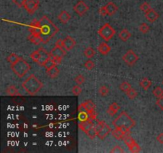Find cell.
<instances>
[{
	"mask_svg": "<svg viewBox=\"0 0 163 153\" xmlns=\"http://www.w3.org/2000/svg\"><path fill=\"white\" fill-rule=\"evenodd\" d=\"M40 21L41 26V37L43 43H47L59 31V29L47 16H43Z\"/></svg>",
	"mask_w": 163,
	"mask_h": 153,
	"instance_id": "cell-1",
	"label": "cell"
},
{
	"mask_svg": "<svg viewBox=\"0 0 163 153\" xmlns=\"http://www.w3.org/2000/svg\"><path fill=\"white\" fill-rule=\"evenodd\" d=\"M42 87H43L42 82L34 74H31L22 82V88L24 89V90H26L27 93L31 96L36 95Z\"/></svg>",
	"mask_w": 163,
	"mask_h": 153,
	"instance_id": "cell-2",
	"label": "cell"
},
{
	"mask_svg": "<svg viewBox=\"0 0 163 153\" xmlns=\"http://www.w3.org/2000/svg\"><path fill=\"white\" fill-rule=\"evenodd\" d=\"M112 125L115 128L116 127H127L129 129H132L135 126L136 122L133 120L126 112H122L120 116H118L115 120L112 121Z\"/></svg>",
	"mask_w": 163,
	"mask_h": 153,
	"instance_id": "cell-3",
	"label": "cell"
},
{
	"mask_svg": "<svg viewBox=\"0 0 163 153\" xmlns=\"http://www.w3.org/2000/svg\"><path fill=\"white\" fill-rule=\"evenodd\" d=\"M11 70L19 77H23L30 70V66L26 60L20 57L19 60L14 64L11 65Z\"/></svg>",
	"mask_w": 163,
	"mask_h": 153,
	"instance_id": "cell-4",
	"label": "cell"
},
{
	"mask_svg": "<svg viewBox=\"0 0 163 153\" xmlns=\"http://www.w3.org/2000/svg\"><path fill=\"white\" fill-rule=\"evenodd\" d=\"M78 125L81 131L84 132L91 140H93L96 138V136H97L96 124H94L93 120L91 119H88L85 121H80Z\"/></svg>",
	"mask_w": 163,
	"mask_h": 153,
	"instance_id": "cell-5",
	"label": "cell"
},
{
	"mask_svg": "<svg viewBox=\"0 0 163 153\" xmlns=\"http://www.w3.org/2000/svg\"><path fill=\"white\" fill-rule=\"evenodd\" d=\"M98 34L105 42H108L115 34V31L111 25L107 22L99 29Z\"/></svg>",
	"mask_w": 163,
	"mask_h": 153,
	"instance_id": "cell-6",
	"label": "cell"
},
{
	"mask_svg": "<svg viewBox=\"0 0 163 153\" xmlns=\"http://www.w3.org/2000/svg\"><path fill=\"white\" fill-rule=\"evenodd\" d=\"M96 134L97 136L100 140H104L107 136H108L109 133L111 132V129L107 124L103 120H98L96 124Z\"/></svg>",
	"mask_w": 163,
	"mask_h": 153,
	"instance_id": "cell-7",
	"label": "cell"
},
{
	"mask_svg": "<svg viewBox=\"0 0 163 153\" xmlns=\"http://www.w3.org/2000/svg\"><path fill=\"white\" fill-rule=\"evenodd\" d=\"M78 110H84L87 112L90 116V119L92 120H96V105L91 100L83 102L82 104L79 105Z\"/></svg>",
	"mask_w": 163,
	"mask_h": 153,
	"instance_id": "cell-8",
	"label": "cell"
},
{
	"mask_svg": "<svg viewBox=\"0 0 163 153\" xmlns=\"http://www.w3.org/2000/svg\"><path fill=\"white\" fill-rule=\"evenodd\" d=\"M123 60L127 66H132L139 60V56L134 52L133 50H128L123 56Z\"/></svg>",
	"mask_w": 163,
	"mask_h": 153,
	"instance_id": "cell-9",
	"label": "cell"
},
{
	"mask_svg": "<svg viewBox=\"0 0 163 153\" xmlns=\"http://www.w3.org/2000/svg\"><path fill=\"white\" fill-rule=\"evenodd\" d=\"M39 6V0H26L24 8L29 14H34Z\"/></svg>",
	"mask_w": 163,
	"mask_h": 153,
	"instance_id": "cell-10",
	"label": "cell"
},
{
	"mask_svg": "<svg viewBox=\"0 0 163 153\" xmlns=\"http://www.w3.org/2000/svg\"><path fill=\"white\" fill-rule=\"evenodd\" d=\"M88 10H89L88 6L82 0L79 1L78 2H76V4L73 7V11L80 16H83L84 15H85Z\"/></svg>",
	"mask_w": 163,
	"mask_h": 153,
	"instance_id": "cell-11",
	"label": "cell"
},
{
	"mask_svg": "<svg viewBox=\"0 0 163 153\" xmlns=\"http://www.w3.org/2000/svg\"><path fill=\"white\" fill-rule=\"evenodd\" d=\"M66 52L67 51L65 50L63 47L59 46H55L54 48L53 49L51 52H50V54H51L52 57L58 58L60 60H62V58L66 55Z\"/></svg>",
	"mask_w": 163,
	"mask_h": 153,
	"instance_id": "cell-12",
	"label": "cell"
},
{
	"mask_svg": "<svg viewBox=\"0 0 163 153\" xmlns=\"http://www.w3.org/2000/svg\"><path fill=\"white\" fill-rule=\"evenodd\" d=\"M40 50V57L39 60L37 61V63L39 65V66H44L46 61H48L51 57V54L50 53L47 52L46 50H44L43 48L39 49Z\"/></svg>",
	"mask_w": 163,
	"mask_h": 153,
	"instance_id": "cell-13",
	"label": "cell"
},
{
	"mask_svg": "<svg viewBox=\"0 0 163 153\" xmlns=\"http://www.w3.org/2000/svg\"><path fill=\"white\" fill-rule=\"evenodd\" d=\"M76 46V41L70 36H67L63 39V47L66 51H70Z\"/></svg>",
	"mask_w": 163,
	"mask_h": 153,
	"instance_id": "cell-14",
	"label": "cell"
},
{
	"mask_svg": "<svg viewBox=\"0 0 163 153\" xmlns=\"http://www.w3.org/2000/svg\"><path fill=\"white\" fill-rule=\"evenodd\" d=\"M145 17H146V20H147L149 22H155L159 18V15L158 14L157 11H155V10L150 9V11L146 12V14H145Z\"/></svg>",
	"mask_w": 163,
	"mask_h": 153,
	"instance_id": "cell-15",
	"label": "cell"
},
{
	"mask_svg": "<svg viewBox=\"0 0 163 153\" xmlns=\"http://www.w3.org/2000/svg\"><path fill=\"white\" fill-rule=\"evenodd\" d=\"M120 106L118 105L117 102H113L111 105H110L107 109V113L108 114L109 116H113L115 114L117 113L118 112L120 111Z\"/></svg>",
	"mask_w": 163,
	"mask_h": 153,
	"instance_id": "cell-16",
	"label": "cell"
},
{
	"mask_svg": "<svg viewBox=\"0 0 163 153\" xmlns=\"http://www.w3.org/2000/svg\"><path fill=\"white\" fill-rule=\"evenodd\" d=\"M58 20L61 23H63V24H66L68 22H69V20L71 19V15H70V14L66 11H62L61 13L59 14L58 16Z\"/></svg>",
	"mask_w": 163,
	"mask_h": 153,
	"instance_id": "cell-17",
	"label": "cell"
},
{
	"mask_svg": "<svg viewBox=\"0 0 163 153\" xmlns=\"http://www.w3.org/2000/svg\"><path fill=\"white\" fill-rule=\"evenodd\" d=\"M111 50V46H108V44L107 43V42H102L98 46V51H99V53L101 55L108 54Z\"/></svg>",
	"mask_w": 163,
	"mask_h": 153,
	"instance_id": "cell-18",
	"label": "cell"
},
{
	"mask_svg": "<svg viewBox=\"0 0 163 153\" xmlns=\"http://www.w3.org/2000/svg\"><path fill=\"white\" fill-rule=\"evenodd\" d=\"M105 7H106L107 11V15L109 16H112L118 11V7L112 2H107Z\"/></svg>",
	"mask_w": 163,
	"mask_h": 153,
	"instance_id": "cell-19",
	"label": "cell"
},
{
	"mask_svg": "<svg viewBox=\"0 0 163 153\" xmlns=\"http://www.w3.org/2000/svg\"><path fill=\"white\" fill-rule=\"evenodd\" d=\"M6 93L9 96H21V93L18 92V90L16 88L15 85H11L7 88L6 90Z\"/></svg>",
	"mask_w": 163,
	"mask_h": 153,
	"instance_id": "cell-20",
	"label": "cell"
},
{
	"mask_svg": "<svg viewBox=\"0 0 163 153\" xmlns=\"http://www.w3.org/2000/svg\"><path fill=\"white\" fill-rule=\"evenodd\" d=\"M111 135L114 138H115L116 140H123V138L124 136V132L122 131L121 128L116 127L114 130H111Z\"/></svg>",
	"mask_w": 163,
	"mask_h": 153,
	"instance_id": "cell-21",
	"label": "cell"
},
{
	"mask_svg": "<svg viewBox=\"0 0 163 153\" xmlns=\"http://www.w3.org/2000/svg\"><path fill=\"white\" fill-rule=\"evenodd\" d=\"M130 37H131V34L126 29H123L119 33V37L123 42H126Z\"/></svg>",
	"mask_w": 163,
	"mask_h": 153,
	"instance_id": "cell-22",
	"label": "cell"
},
{
	"mask_svg": "<svg viewBox=\"0 0 163 153\" xmlns=\"http://www.w3.org/2000/svg\"><path fill=\"white\" fill-rule=\"evenodd\" d=\"M46 73L49 76V77L50 78H56L57 76L60 73V70L57 68V66H54V67H53L50 70H46Z\"/></svg>",
	"mask_w": 163,
	"mask_h": 153,
	"instance_id": "cell-23",
	"label": "cell"
},
{
	"mask_svg": "<svg viewBox=\"0 0 163 153\" xmlns=\"http://www.w3.org/2000/svg\"><path fill=\"white\" fill-rule=\"evenodd\" d=\"M151 85H152V81L149 80L148 78H146V77L142 78V81H140V83H139V85H140L144 90H146V91L149 90V88L151 86Z\"/></svg>",
	"mask_w": 163,
	"mask_h": 153,
	"instance_id": "cell-24",
	"label": "cell"
},
{
	"mask_svg": "<svg viewBox=\"0 0 163 153\" xmlns=\"http://www.w3.org/2000/svg\"><path fill=\"white\" fill-rule=\"evenodd\" d=\"M120 89L121 90V91H123V92L126 93H127L128 91H130L132 88H131V85H130V84L129 83V82H127V81H123V82L120 84Z\"/></svg>",
	"mask_w": 163,
	"mask_h": 153,
	"instance_id": "cell-25",
	"label": "cell"
},
{
	"mask_svg": "<svg viewBox=\"0 0 163 153\" xmlns=\"http://www.w3.org/2000/svg\"><path fill=\"white\" fill-rule=\"evenodd\" d=\"M79 111V115H78V119L80 121H85L88 119H90V116L88 115L87 112L84 111V110H78Z\"/></svg>",
	"mask_w": 163,
	"mask_h": 153,
	"instance_id": "cell-26",
	"label": "cell"
},
{
	"mask_svg": "<svg viewBox=\"0 0 163 153\" xmlns=\"http://www.w3.org/2000/svg\"><path fill=\"white\" fill-rule=\"evenodd\" d=\"M84 54H85V57H87L88 58H91L94 55L96 54V51H95V50H94L93 48H91V47H87V48L84 50Z\"/></svg>",
	"mask_w": 163,
	"mask_h": 153,
	"instance_id": "cell-27",
	"label": "cell"
},
{
	"mask_svg": "<svg viewBox=\"0 0 163 153\" xmlns=\"http://www.w3.org/2000/svg\"><path fill=\"white\" fill-rule=\"evenodd\" d=\"M57 66V63H56V61L53 59L52 57H51L50 59L48 60V61H46L43 66L45 67V68H46V70H50L51 68H53V67H54V66Z\"/></svg>",
	"mask_w": 163,
	"mask_h": 153,
	"instance_id": "cell-28",
	"label": "cell"
},
{
	"mask_svg": "<svg viewBox=\"0 0 163 153\" xmlns=\"http://www.w3.org/2000/svg\"><path fill=\"white\" fill-rule=\"evenodd\" d=\"M19 58L20 57H18L16 54H13V53H12V54H11L7 57V60L8 62H10V63L12 65V64H14L15 62H17V61L19 60Z\"/></svg>",
	"mask_w": 163,
	"mask_h": 153,
	"instance_id": "cell-29",
	"label": "cell"
},
{
	"mask_svg": "<svg viewBox=\"0 0 163 153\" xmlns=\"http://www.w3.org/2000/svg\"><path fill=\"white\" fill-rule=\"evenodd\" d=\"M153 94L156 96L157 98H159L163 96V90L160 86H156L153 90Z\"/></svg>",
	"mask_w": 163,
	"mask_h": 153,
	"instance_id": "cell-30",
	"label": "cell"
},
{
	"mask_svg": "<svg viewBox=\"0 0 163 153\" xmlns=\"http://www.w3.org/2000/svg\"><path fill=\"white\" fill-rule=\"evenodd\" d=\"M99 93H100V96H107L109 93V89L107 87L106 85H102L99 89Z\"/></svg>",
	"mask_w": 163,
	"mask_h": 153,
	"instance_id": "cell-31",
	"label": "cell"
},
{
	"mask_svg": "<svg viewBox=\"0 0 163 153\" xmlns=\"http://www.w3.org/2000/svg\"><path fill=\"white\" fill-rule=\"evenodd\" d=\"M126 95L128 96V98L132 100V99H135L136 96H138V92L137 90H135V89H131L130 91H128L127 93H126Z\"/></svg>",
	"mask_w": 163,
	"mask_h": 153,
	"instance_id": "cell-32",
	"label": "cell"
},
{
	"mask_svg": "<svg viewBox=\"0 0 163 153\" xmlns=\"http://www.w3.org/2000/svg\"><path fill=\"white\" fill-rule=\"evenodd\" d=\"M75 81H76V83L79 85H81L85 83V77L84 75L82 74H79L75 77Z\"/></svg>",
	"mask_w": 163,
	"mask_h": 153,
	"instance_id": "cell-33",
	"label": "cell"
},
{
	"mask_svg": "<svg viewBox=\"0 0 163 153\" xmlns=\"http://www.w3.org/2000/svg\"><path fill=\"white\" fill-rule=\"evenodd\" d=\"M30 57L32 58V60L34 61H35L36 63H37L38 60H39L40 57V50H35L32 53L30 54Z\"/></svg>",
	"mask_w": 163,
	"mask_h": 153,
	"instance_id": "cell-34",
	"label": "cell"
},
{
	"mask_svg": "<svg viewBox=\"0 0 163 153\" xmlns=\"http://www.w3.org/2000/svg\"><path fill=\"white\" fill-rule=\"evenodd\" d=\"M82 92V89L81 88V86L79 85H74L72 89V93L75 95V96H79L80 94Z\"/></svg>",
	"mask_w": 163,
	"mask_h": 153,
	"instance_id": "cell-35",
	"label": "cell"
},
{
	"mask_svg": "<svg viewBox=\"0 0 163 153\" xmlns=\"http://www.w3.org/2000/svg\"><path fill=\"white\" fill-rule=\"evenodd\" d=\"M139 31H141L142 34H146L150 31V26H148L146 23H142L139 26Z\"/></svg>",
	"mask_w": 163,
	"mask_h": 153,
	"instance_id": "cell-36",
	"label": "cell"
},
{
	"mask_svg": "<svg viewBox=\"0 0 163 153\" xmlns=\"http://www.w3.org/2000/svg\"><path fill=\"white\" fill-rule=\"evenodd\" d=\"M84 66H85V67L88 70H91L94 67H95V63H94L93 61H91V59H88L86 62H85Z\"/></svg>",
	"mask_w": 163,
	"mask_h": 153,
	"instance_id": "cell-37",
	"label": "cell"
},
{
	"mask_svg": "<svg viewBox=\"0 0 163 153\" xmlns=\"http://www.w3.org/2000/svg\"><path fill=\"white\" fill-rule=\"evenodd\" d=\"M151 9V7H150V5L148 3V2H143L142 4L140 6V10H141L142 11H143V12H147V11H149Z\"/></svg>",
	"mask_w": 163,
	"mask_h": 153,
	"instance_id": "cell-38",
	"label": "cell"
},
{
	"mask_svg": "<svg viewBox=\"0 0 163 153\" xmlns=\"http://www.w3.org/2000/svg\"><path fill=\"white\" fill-rule=\"evenodd\" d=\"M110 152L111 153H121V152H125V151H124V149L121 146H119V145H117V146H115L113 147V148L111 149V151H110Z\"/></svg>",
	"mask_w": 163,
	"mask_h": 153,
	"instance_id": "cell-39",
	"label": "cell"
},
{
	"mask_svg": "<svg viewBox=\"0 0 163 153\" xmlns=\"http://www.w3.org/2000/svg\"><path fill=\"white\" fill-rule=\"evenodd\" d=\"M99 14H100L102 17H104V16L107 15V9L105 6H103V7H100V10H99Z\"/></svg>",
	"mask_w": 163,
	"mask_h": 153,
	"instance_id": "cell-40",
	"label": "cell"
},
{
	"mask_svg": "<svg viewBox=\"0 0 163 153\" xmlns=\"http://www.w3.org/2000/svg\"><path fill=\"white\" fill-rule=\"evenodd\" d=\"M25 1L26 0H13V2L18 7H24Z\"/></svg>",
	"mask_w": 163,
	"mask_h": 153,
	"instance_id": "cell-41",
	"label": "cell"
},
{
	"mask_svg": "<svg viewBox=\"0 0 163 153\" xmlns=\"http://www.w3.org/2000/svg\"><path fill=\"white\" fill-rule=\"evenodd\" d=\"M156 104H157V105L160 108V109L163 110V96L157 99Z\"/></svg>",
	"mask_w": 163,
	"mask_h": 153,
	"instance_id": "cell-42",
	"label": "cell"
},
{
	"mask_svg": "<svg viewBox=\"0 0 163 153\" xmlns=\"http://www.w3.org/2000/svg\"><path fill=\"white\" fill-rule=\"evenodd\" d=\"M157 141L159 143V144H161V145H163V132H161V133H159L156 137Z\"/></svg>",
	"mask_w": 163,
	"mask_h": 153,
	"instance_id": "cell-43",
	"label": "cell"
},
{
	"mask_svg": "<svg viewBox=\"0 0 163 153\" xmlns=\"http://www.w3.org/2000/svg\"><path fill=\"white\" fill-rule=\"evenodd\" d=\"M162 85H163V81H162Z\"/></svg>",
	"mask_w": 163,
	"mask_h": 153,
	"instance_id": "cell-44",
	"label": "cell"
}]
</instances>
